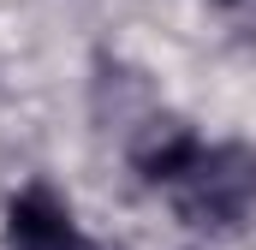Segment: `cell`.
<instances>
[{"label":"cell","instance_id":"cell-2","mask_svg":"<svg viewBox=\"0 0 256 250\" xmlns=\"http://www.w3.org/2000/svg\"><path fill=\"white\" fill-rule=\"evenodd\" d=\"M6 250H90L72 202L48 185H24L6 202Z\"/></svg>","mask_w":256,"mask_h":250},{"label":"cell","instance_id":"cell-1","mask_svg":"<svg viewBox=\"0 0 256 250\" xmlns=\"http://www.w3.org/2000/svg\"><path fill=\"white\" fill-rule=\"evenodd\" d=\"M179 220L196 232H232L256 208V149L244 143H196L191 161L167 179Z\"/></svg>","mask_w":256,"mask_h":250}]
</instances>
